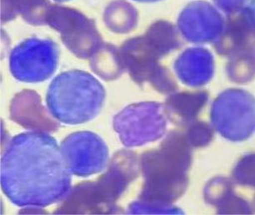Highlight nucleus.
Returning a JSON list of instances; mask_svg holds the SVG:
<instances>
[{
  "label": "nucleus",
  "instance_id": "1",
  "mask_svg": "<svg viewBox=\"0 0 255 215\" xmlns=\"http://www.w3.org/2000/svg\"><path fill=\"white\" fill-rule=\"evenodd\" d=\"M71 172L54 137L40 131L15 136L1 159V187L19 207L42 208L66 200Z\"/></svg>",
  "mask_w": 255,
  "mask_h": 215
},
{
  "label": "nucleus",
  "instance_id": "2",
  "mask_svg": "<svg viewBox=\"0 0 255 215\" xmlns=\"http://www.w3.org/2000/svg\"><path fill=\"white\" fill-rule=\"evenodd\" d=\"M191 148L184 132L172 131L158 148L142 153L140 170L144 182L138 200L169 206L181 198L189 182Z\"/></svg>",
  "mask_w": 255,
  "mask_h": 215
},
{
  "label": "nucleus",
  "instance_id": "3",
  "mask_svg": "<svg viewBox=\"0 0 255 215\" xmlns=\"http://www.w3.org/2000/svg\"><path fill=\"white\" fill-rule=\"evenodd\" d=\"M140 161L134 152H116L106 172L96 181L74 186L55 215H117L124 211L117 201L139 176Z\"/></svg>",
  "mask_w": 255,
  "mask_h": 215
},
{
  "label": "nucleus",
  "instance_id": "4",
  "mask_svg": "<svg viewBox=\"0 0 255 215\" xmlns=\"http://www.w3.org/2000/svg\"><path fill=\"white\" fill-rule=\"evenodd\" d=\"M106 90L86 71H65L50 84L47 105L55 119L68 125L94 119L103 107Z\"/></svg>",
  "mask_w": 255,
  "mask_h": 215
},
{
  "label": "nucleus",
  "instance_id": "5",
  "mask_svg": "<svg viewBox=\"0 0 255 215\" xmlns=\"http://www.w3.org/2000/svg\"><path fill=\"white\" fill-rule=\"evenodd\" d=\"M164 106L157 102L132 104L114 117V129L126 147L142 145L162 138L167 128Z\"/></svg>",
  "mask_w": 255,
  "mask_h": 215
},
{
  "label": "nucleus",
  "instance_id": "6",
  "mask_svg": "<svg viewBox=\"0 0 255 215\" xmlns=\"http://www.w3.org/2000/svg\"><path fill=\"white\" fill-rule=\"evenodd\" d=\"M121 58L130 77L138 86L146 82L162 94L174 93L177 85L168 69L159 63L162 56L143 36L132 37L124 42Z\"/></svg>",
  "mask_w": 255,
  "mask_h": 215
},
{
  "label": "nucleus",
  "instance_id": "7",
  "mask_svg": "<svg viewBox=\"0 0 255 215\" xmlns=\"http://www.w3.org/2000/svg\"><path fill=\"white\" fill-rule=\"evenodd\" d=\"M46 23L60 32L62 43L78 58H91L104 43L96 22L71 7L51 5Z\"/></svg>",
  "mask_w": 255,
  "mask_h": 215
},
{
  "label": "nucleus",
  "instance_id": "8",
  "mask_svg": "<svg viewBox=\"0 0 255 215\" xmlns=\"http://www.w3.org/2000/svg\"><path fill=\"white\" fill-rule=\"evenodd\" d=\"M211 125L226 139L247 140L255 132V99L243 91L222 94L214 102Z\"/></svg>",
  "mask_w": 255,
  "mask_h": 215
},
{
  "label": "nucleus",
  "instance_id": "9",
  "mask_svg": "<svg viewBox=\"0 0 255 215\" xmlns=\"http://www.w3.org/2000/svg\"><path fill=\"white\" fill-rule=\"evenodd\" d=\"M59 47L51 39L31 37L12 50L9 70L16 80L25 83H40L51 78L57 71Z\"/></svg>",
  "mask_w": 255,
  "mask_h": 215
},
{
  "label": "nucleus",
  "instance_id": "10",
  "mask_svg": "<svg viewBox=\"0 0 255 215\" xmlns=\"http://www.w3.org/2000/svg\"><path fill=\"white\" fill-rule=\"evenodd\" d=\"M60 148L66 166L75 176L88 177L108 166V147L95 132H74L62 141Z\"/></svg>",
  "mask_w": 255,
  "mask_h": 215
},
{
  "label": "nucleus",
  "instance_id": "11",
  "mask_svg": "<svg viewBox=\"0 0 255 215\" xmlns=\"http://www.w3.org/2000/svg\"><path fill=\"white\" fill-rule=\"evenodd\" d=\"M42 105V99L34 91L24 90L12 99L10 118L27 129L52 132L59 129L60 124L51 117Z\"/></svg>",
  "mask_w": 255,
  "mask_h": 215
},
{
  "label": "nucleus",
  "instance_id": "12",
  "mask_svg": "<svg viewBox=\"0 0 255 215\" xmlns=\"http://www.w3.org/2000/svg\"><path fill=\"white\" fill-rule=\"evenodd\" d=\"M204 199L206 203L216 207L218 214L248 215L253 212L250 202L236 193L235 183L228 178L217 177L209 181L204 189Z\"/></svg>",
  "mask_w": 255,
  "mask_h": 215
},
{
  "label": "nucleus",
  "instance_id": "13",
  "mask_svg": "<svg viewBox=\"0 0 255 215\" xmlns=\"http://www.w3.org/2000/svg\"><path fill=\"white\" fill-rule=\"evenodd\" d=\"M208 98L206 92L172 94L165 102L164 109L167 118L177 126L187 127L196 121L208 102Z\"/></svg>",
  "mask_w": 255,
  "mask_h": 215
},
{
  "label": "nucleus",
  "instance_id": "14",
  "mask_svg": "<svg viewBox=\"0 0 255 215\" xmlns=\"http://www.w3.org/2000/svg\"><path fill=\"white\" fill-rule=\"evenodd\" d=\"M51 5L48 0H1V22H9L21 15L28 24H47L46 17Z\"/></svg>",
  "mask_w": 255,
  "mask_h": 215
},
{
  "label": "nucleus",
  "instance_id": "15",
  "mask_svg": "<svg viewBox=\"0 0 255 215\" xmlns=\"http://www.w3.org/2000/svg\"><path fill=\"white\" fill-rule=\"evenodd\" d=\"M203 52L198 49L187 50L175 61L174 69L180 81L189 86H201L211 73V66L203 61Z\"/></svg>",
  "mask_w": 255,
  "mask_h": 215
},
{
  "label": "nucleus",
  "instance_id": "16",
  "mask_svg": "<svg viewBox=\"0 0 255 215\" xmlns=\"http://www.w3.org/2000/svg\"><path fill=\"white\" fill-rule=\"evenodd\" d=\"M92 71L105 81H115L126 71L120 48L104 42L90 58Z\"/></svg>",
  "mask_w": 255,
  "mask_h": 215
},
{
  "label": "nucleus",
  "instance_id": "17",
  "mask_svg": "<svg viewBox=\"0 0 255 215\" xmlns=\"http://www.w3.org/2000/svg\"><path fill=\"white\" fill-rule=\"evenodd\" d=\"M137 20V10L125 0L113 1L104 12V21L107 27L119 34H126L134 29Z\"/></svg>",
  "mask_w": 255,
  "mask_h": 215
},
{
  "label": "nucleus",
  "instance_id": "18",
  "mask_svg": "<svg viewBox=\"0 0 255 215\" xmlns=\"http://www.w3.org/2000/svg\"><path fill=\"white\" fill-rule=\"evenodd\" d=\"M144 37L162 57L182 46L176 28L162 20L152 23L145 32Z\"/></svg>",
  "mask_w": 255,
  "mask_h": 215
},
{
  "label": "nucleus",
  "instance_id": "19",
  "mask_svg": "<svg viewBox=\"0 0 255 215\" xmlns=\"http://www.w3.org/2000/svg\"><path fill=\"white\" fill-rule=\"evenodd\" d=\"M186 127L184 134L192 147H206L213 139L214 127L207 122L196 120Z\"/></svg>",
  "mask_w": 255,
  "mask_h": 215
},
{
  "label": "nucleus",
  "instance_id": "20",
  "mask_svg": "<svg viewBox=\"0 0 255 215\" xmlns=\"http://www.w3.org/2000/svg\"><path fill=\"white\" fill-rule=\"evenodd\" d=\"M233 181L241 186L255 188V153L246 155L236 164Z\"/></svg>",
  "mask_w": 255,
  "mask_h": 215
},
{
  "label": "nucleus",
  "instance_id": "21",
  "mask_svg": "<svg viewBox=\"0 0 255 215\" xmlns=\"http://www.w3.org/2000/svg\"><path fill=\"white\" fill-rule=\"evenodd\" d=\"M128 215H182V210L169 205L147 203L143 201H133L130 204L127 210Z\"/></svg>",
  "mask_w": 255,
  "mask_h": 215
},
{
  "label": "nucleus",
  "instance_id": "22",
  "mask_svg": "<svg viewBox=\"0 0 255 215\" xmlns=\"http://www.w3.org/2000/svg\"><path fill=\"white\" fill-rule=\"evenodd\" d=\"M133 1H137V2H157V1H160V0H133Z\"/></svg>",
  "mask_w": 255,
  "mask_h": 215
},
{
  "label": "nucleus",
  "instance_id": "23",
  "mask_svg": "<svg viewBox=\"0 0 255 215\" xmlns=\"http://www.w3.org/2000/svg\"><path fill=\"white\" fill-rule=\"evenodd\" d=\"M54 1H56V2H67V1H70V0H54Z\"/></svg>",
  "mask_w": 255,
  "mask_h": 215
}]
</instances>
